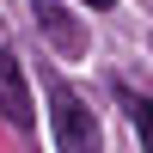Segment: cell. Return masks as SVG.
I'll use <instances>...</instances> for the list:
<instances>
[{"label": "cell", "instance_id": "obj_2", "mask_svg": "<svg viewBox=\"0 0 153 153\" xmlns=\"http://www.w3.org/2000/svg\"><path fill=\"white\" fill-rule=\"evenodd\" d=\"M0 117L12 123V129H31V86H25V68L12 49H0Z\"/></svg>", "mask_w": 153, "mask_h": 153}, {"label": "cell", "instance_id": "obj_5", "mask_svg": "<svg viewBox=\"0 0 153 153\" xmlns=\"http://www.w3.org/2000/svg\"><path fill=\"white\" fill-rule=\"evenodd\" d=\"M86 6H92V12H110V6H117V0H86Z\"/></svg>", "mask_w": 153, "mask_h": 153}, {"label": "cell", "instance_id": "obj_3", "mask_svg": "<svg viewBox=\"0 0 153 153\" xmlns=\"http://www.w3.org/2000/svg\"><path fill=\"white\" fill-rule=\"evenodd\" d=\"M37 19H43L49 31H55V43H61V49H80V31H74V25L61 19V6H55V0H37Z\"/></svg>", "mask_w": 153, "mask_h": 153}, {"label": "cell", "instance_id": "obj_1", "mask_svg": "<svg viewBox=\"0 0 153 153\" xmlns=\"http://www.w3.org/2000/svg\"><path fill=\"white\" fill-rule=\"evenodd\" d=\"M49 123H55V147L61 153H92L98 147L92 110H86V98L68 92V86H49Z\"/></svg>", "mask_w": 153, "mask_h": 153}, {"label": "cell", "instance_id": "obj_4", "mask_svg": "<svg viewBox=\"0 0 153 153\" xmlns=\"http://www.w3.org/2000/svg\"><path fill=\"white\" fill-rule=\"evenodd\" d=\"M129 98V117H135V135H141V147L153 153V98H135V92H123Z\"/></svg>", "mask_w": 153, "mask_h": 153}]
</instances>
